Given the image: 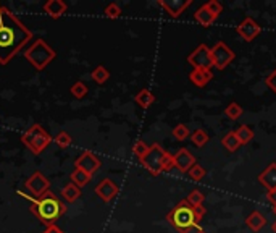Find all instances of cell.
I'll list each match as a JSON object with an SVG mask.
<instances>
[{
  "mask_svg": "<svg viewBox=\"0 0 276 233\" xmlns=\"http://www.w3.org/2000/svg\"><path fill=\"white\" fill-rule=\"evenodd\" d=\"M32 31L3 5H0V65H6L32 39Z\"/></svg>",
  "mask_w": 276,
  "mask_h": 233,
  "instance_id": "6da1fadb",
  "label": "cell"
},
{
  "mask_svg": "<svg viewBox=\"0 0 276 233\" xmlns=\"http://www.w3.org/2000/svg\"><path fill=\"white\" fill-rule=\"evenodd\" d=\"M31 212L45 227H52L61 216H65L66 206L58 200L57 194H53L49 190L42 196L34 198L31 202Z\"/></svg>",
  "mask_w": 276,
  "mask_h": 233,
  "instance_id": "7a4b0ae2",
  "label": "cell"
},
{
  "mask_svg": "<svg viewBox=\"0 0 276 233\" xmlns=\"http://www.w3.org/2000/svg\"><path fill=\"white\" fill-rule=\"evenodd\" d=\"M167 220L171 227L178 230V233H189L194 227L199 228V222L196 220L194 209H192V206L186 200L179 201L175 208L168 212Z\"/></svg>",
  "mask_w": 276,
  "mask_h": 233,
  "instance_id": "3957f363",
  "label": "cell"
},
{
  "mask_svg": "<svg viewBox=\"0 0 276 233\" xmlns=\"http://www.w3.org/2000/svg\"><path fill=\"white\" fill-rule=\"evenodd\" d=\"M55 57H57V52H55L44 39H36L24 52V58L29 62L37 72L45 70L47 65H50V62L55 60Z\"/></svg>",
  "mask_w": 276,
  "mask_h": 233,
  "instance_id": "277c9868",
  "label": "cell"
},
{
  "mask_svg": "<svg viewBox=\"0 0 276 233\" xmlns=\"http://www.w3.org/2000/svg\"><path fill=\"white\" fill-rule=\"evenodd\" d=\"M50 134L45 132L42 125H32L29 130H26V133L21 136V142L31 150L32 154H40L42 150L50 144Z\"/></svg>",
  "mask_w": 276,
  "mask_h": 233,
  "instance_id": "5b68a950",
  "label": "cell"
},
{
  "mask_svg": "<svg viewBox=\"0 0 276 233\" xmlns=\"http://www.w3.org/2000/svg\"><path fill=\"white\" fill-rule=\"evenodd\" d=\"M167 154V150H165L160 144H152L147 150V154L141 159V164L144 167L147 168V172L150 175H160L162 174V164H163V157Z\"/></svg>",
  "mask_w": 276,
  "mask_h": 233,
  "instance_id": "8992f818",
  "label": "cell"
},
{
  "mask_svg": "<svg viewBox=\"0 0 276 233\" xmlns=\"http://www.w3.org/2000/svg\"><path fill=\"white\" fill-rule=\"evenodd\" d=\"M188 64L192 65L194 70H212V66H213L212 50L205 44H201L189 54Z\"/></svg>",
  "mask_w": 276,
  "mask_h": 233,
  "instance_id": "52a82bcc",
  "label": "cell"
},
{
  "mask_svg": "<svg viewBox=\"0 0 276 233\" xmlns=\"http://www.w3.org/2000/svg\"><path fill=\"white\" fill-rule=\"evenodd\" d=\"M210 50H212L213 66H217L218 70H225V68L234 60V57H236L234 56V52L225 42H222V40L213 46Z\"/></svg>",
  "mask_w": 276,
  "mask_h": 233,
  "instance_id": "ba28073f",
  "label": "cell"
},
{
  "mask_svg": "<svg viewBox=\"0 0 276 233\" xmlns=\"http://www.w3.org/2000/svg\"><path fill=\"white\" fill-rule=\"evenodd\" d=\"M100 160H99V157L95 156L94 152H91V150H84L78 159H76V162H74V167L76 168H79V170H82V172H86V174H89V175H94L97 170L100 168Z\"/></svg>",
  "mask_w": 276,
  "mask_h": 233,
  "instance_id": "9c48e42d",
  "label": "cell"
},
{
  "mask_svg": "<svg viewBox=\"0 0 276 233\" xmlns=\"http://www.w3.org/2000/svg\"><path fill=\"white\" fill-rule=\"evenodd\" d=\"M26 188L34 194V198L42 196L45 191H49L50 188V182L44 176V174L40 172H34L29 178L26 180Z\"/></svg>",
  "mask_w": 276,
  "mask_h": 233,
  "instance_id": "30bf717a",
  "label": "cell"
},
{
  "mask_svg": "<svg viewBox=\"0 0 276 233\" xmlns=\"http://www.w3.org/2000/svg\"><path fill=\"white\" fill-rule=\"evenodd\" d=\"M260 31H262V28L259 26V23L251 16H246L236 28V32L244 40H247V42H251V40H254L255 38H257L260 34Z\"/></svg>",
  "mask_w": 276,
  "mask_h": 233,
  "instance_id": "8fae6325",
  "label": "cell"
},
{
  "mask_svg": "<svg viewBox=\"0 0 276 233\" xmlns=\"http://www.w3.org/2000/svg\"><path fill=\"white\" fill-rule=\"evenodd\" d=\"M158 5H160L171 18H179L192 5V0H160Z\"/></svg>",
  "mask_w": 276,
  "mask_h": 233,
  "instance_id": "7c38bea8",
  "label": "cell"
},
{
  "mask_svg": "<svg viewBox=\"0 0 276 233\" xmlns=\"http://www.w3.org/2000/svg\"><path fill=\"white\" fill-rule=\"evenodd\" d=\"M95 194H97L103 202H110L112 200H115L116 194H118V186L113 180L110 178H103V180L95 186Z\"/></svg>",
  "mask_w": 276,
  "mask_h": 233,
  "instance_id": "4fadbf2b",
  "label": "cell"
},
{
  "mask_svg": "<svg viewBox=\"0 0 276 233\" xmlns=\"http://www.w3.org/2000/svg\"><path fill=\"white\" fill-rule=\"evenodd\" d=\"M173 157H175V168H178L181 174L189 172V168L194 166V164H197L196 157L186 148H181L179 150H176V154Z\"/></svg>",
  "mask_w": 276,
  "mask_h": 233,
  "instance_id": "5bb4252c",
  "label": "cell"
},
{
  "mask_svg": "<svg viewBox=\"0 0 276 233\" xmlns=\"http://www.w3.org/2000/svg\"><path fill=\"white\" fill-rule=\"evenodd\" d=\"M259 182L267 191H272L276 188V162L270 164V166L259 175Z\"/></svg>",
  "mask_w": 276,
  "mask_h": 233,
  "instance_id": "9a60e30c",
  "label": "cell"
},
{
  "mask_svg": "<svg viewBox=\"0 0 276 233\" xmlns=\"http://www.w3.org/2000/svg\"><path fill=\"white\" fill-rule=\"evenodd\" d=\"M42 8L52 20H58L61 15H65L66 13L68 6L65 2H61V0H47Z\"/></svg>",
  "mask_w": 276,
  "mask_h": 233,
  "instance_id": "2e32d148",
  "label": "cell"
},
{
  "mask_svg": "<svg viewBox=\"0 0 276 233\" xmlns=\"http://www.w3.org/2000/svg\"><path fill=\"white\" fill-rule=\"evenodd\" d=\"M213 73L212 70H192L189 73V80L192 81V84H196L197 88H204L212 81Z\"/></svg>",
  "mask_w": 276,
  "mask_h": 233,
  "instance_id": "e0dca14e",
  "label": "cell"
},
{
  "mask_svg": "<svg viewBox=\"0 0 276 233\" xmlns=\"http://www.w3.org/2000/svg\"><path fill=\"white\" fill-rule=\"evenodd\" d=\"M246 225L252 232L257 233L267 225V218H265V216H262L259 210H254V212H251V216L246 218Z\"/></svg>",
  "mask_w": 276,
  "mask_h": 233,
  "instance_id": "ac0fdd59",
  "label": "cell"
},
{
  "mask_svg": "<svg viewBox=\"0 0 276 233\" xmlns=\"http://www.w3.org/2000/svg\"><path fill=\"white\" fill-rule=\"evenodd\" d=\"M134 100H136V104L141 106L142 108H149L155 102V96L152 94L149 89H141V91L136 94Z\"/></svg>",
  "mask_w": 276,
  "mask_h": 233,
  "instance_id": "d6986e66",
  "label": "cell"
},
{
  "mask_svg": "<svg viewBox=\"0 0 276 233\" xmlns=\"http://www.w3.org/2000/svg\"><path fill=\"white\" fill-rule=\"evenodd\" d=\"M194 18H196L197 22L204 26V28H209V26H210V24L217 20V18L213 16L209 10H207V6H205V5H202L201 8H199V10L194 13Z\"/></svg>",
  "mask_w": 276,
  "mask_h": 233,
  "instance_id": "ffe728a7",
  "label": "cell"
},
{
  "mask_svg": "<svg viewBox=\"0 0 276 233\" xmlns=\"http://www.w3.org/2000/svg\"><path fill=\"white\" fill-rule=\"evenodd\" d=\"M61 194H63V198L68 201V202H74V201H78L79 200V196L82 194L81 193V188L79 186H76L74 183H68L63 186V190H61Z\"/></svg>",
  "mask_w": 276,
  "mask_h": 233,
  "instance_id": "44dd1931",
  "label": "cell"
},
{
  "mask_svg": "<svg viewBox=\"0 0 276 233\" xmlns=\"http://www.w3.org/2000/svg\"><path fill=\"white\" fill-rule=\"evenodd\" d=\"M234 133H236L238 140L241 142V146L249 144V142L254 140V130L251 126H247V125H241Z\"/></svg>",
  "mask_w": 276,
  "mask_h": 233,
  "instance_id": "7402d4cb",
  "label": "cell"
},
{
  "mask_svg": "<svg viewBox=\"0 0 276 233\" xmlns=\"http://www.w3.org/2000/svg\"><path fill=\"white\" fill-rule=\"evenodd\" d=\"M222 144L225 149H228L230 152H236V150L241 148V142L238 140V136L234 132H230V133H226L223 136V140H222Z\"/></svg>",
  "mask_w": 276,
  "mask_h": 233,
  "instance_id": "603a6c76",
  "label": "cell"
},
{
  "mask_svg": "<svg viewBox=\"0 0 276 233\" xmlns=\"http://www.w3.org/2000/svg\"><path fill=\"white\" fill-rule=\"evenodd\" d=\"M70 180H71V183L76 184V186L82 188V186H86V184L92 180V176L89 174H86V172H82V170H79V168H74L73 174L70 175Z\"/></svg>",
  "mask_w": 276,
  "mask_h": 233,
  "instance_id": "cb8c5ba5",
  "label": "cell"
},
{
  "mask_svg": "<svg viewBox=\"0 0 276 233\" xmlns=\"http://www.w3.org/2000/svg\"><path fill=\"white\" fill-rule=\"evenodd\" d=\"M91 78L94 80V83L103 84V83H107V81H108V78H110V72H108L103 65H99V66H95L94 70H92Z\"/></svg>",
  "mask_w": 276,
  "mask_h": 233,
  "instance_id": "d4e9b609",
  "label": "cell"
},
{
  "mask_svg": "<svg viewBox=\"0 0 276 233\" xmlns=\"http://www.w3.org/2000/svg\"><path fill=\"white\" fill-rule=\"evenodd\" d=\"M243 112H244L243 107H241L238 102H231V104H228V107L225 108V115L230 120H238V118H241Z\"/></svg>",
  "mask_w": 276,
  "mask_h": 233,
  "instance_id": "484cf974",
  "label": "cell"
},
{
  "mask_svg": "<svg viewBox=\"0 0 276 233\" xmlns=\"http://www.w3.org/2000/svg\"><path fill=\"white\" fill-rule=\"evenodd\" d=\"M191 141L196 148H204L207 142H209V134H207L204 130H196V132L191 134Z\"/></svg>",
  "mask_w": 276,
  "mask_h": 233,
  "instance_id": "4316f807",
  "label": "cell"
},
{
  "mask_svg": "<svg viewBox=\"0 0 276 233\" xmlns=\"http://www.w3.org/2000/svg\"><path fill=\"white\" fill-rule=\"evenodd\" d=\"M70 92L76 99H84L87 96V92H89V89L84 83H82V81H76V83L70 88Z\"/></svg>",
  "mask_w": 276,
  "mask_h": 233,
  "instance_id": "83f0119b",
  "label": "cell"
},
{
  "mask_svg": "<svg viewBox=\"0 0 276 233\" xmlns=\"http://www.w3.org/2000/svg\"><path fill=\"white\" fill-rule=\"evenodd\" d=\"M53 142H55V144H57L60 149H66V148H70V144L73 142V140H71L70 133H66V132H60V133L53 138Z\"/></svg>",
  "mask_w": 276,
  "mask_h": 233,
  "instance_id": "f1b7e54d",
  "label": "cell"
},
{
  "mask_svg": "<svg viewBox=\"0 0 276 233\" xmlns=\"http://www.w3.org/2000/svg\"><path fill=\"white\" fill-rule=\"evenodd\" d=\"M204 200H205V194L202 193V191H199V190H192L191 193L188 194V198H186V201H188L192 208L204 204Z\"/></svg>",
  "mask_w": 276,
  "mask_h": 233,
  "instance_id": "f546056e",
  "label": "cell"
},
{
  "mask_svg": "<svg viewBox=\"0 0 276 233\" xmlns=\"http://www.w3.org/2000/svg\"><path fill=\"white\" fill-rule=\"evenodd\" d=\"M173 138L178 140V141H184V140H188L191 138V132H189V128L183 125V123H179V125H176L173 128Z\"/></svg>",
  "mask_w": 276,
  "mask_h": 233,
  "instance_id": "4dcf8cb0",
  "label": "cell"
},
{
  "mask_svg": "<svg viewBox=\"0 0 276 233\" xmlns=\"http://www.w3.org/2000/svg\"><path fill=\"white\" fill-rule=\"evenodd\" d=\"M205 174H207V170L201 166V164H194L191 168H189V172H188V175L192 178L194 182H201L202 178L205 176Z\"/></svg>",
  "mask_w": 276,
  "mask_h": 233,
  "instance_id": "1f68e13d",
  "label": "cell"
},
{
  "mask_svg": "<svg viewBox=\"0 0 276 233\" xmlns=\"http://www.w3.org/2000/svg\"><path fill=\"white\" fill-rule=\"evenodd\" d=\"M103 15L110 20H116L121 16V8L118 4H108L105 6V10H103Z\"/></svg>",
  "mask_w": 276,
  "mask_h": 233,
  "instance_id": "d6a6232c",
  "label": "cell"
},
{
  "mask_svg": "<svg viewBox=\"0 0 276 233\" xmlns=\"http://www.w3.org/2000/svg\"><path fill=\"white\" fill-rule=\"evenodd\" d=\"M149 148H150V146H147V142H144V141H137V142H134V146H133V152H134V156L137 157V159L141 160L142 157L147 154Z\"/></svg>",
  "mask_w": 276,
  "mask_h": 233,
  "instance_id": "836d02e7",
  "label": "cell"
},
{
  "mask_svg": "<svg viewBox=\"0 0 276 233\" xmlns=\"http://www.w3.org/2000/svg\"><path fill=\"white\" fill-rule=\"evenodd\" d=\"M205 6H207V10H209L215 18H218L220 15H222V12H223V5L220 4L218 0H210V2L205 4Z\"/></svg>",
  "mask_w": 276,
  "mask_h": 233,
  "instance_id": "e575fe53",
  "label": "cell"
},
{
  "mask_svg": "<svg viewBox=\"0 0 276 233\" xmlns=\"http://www.w3.org/2000/svg\"><path fill=\"white\" fill-rule=\"evenodd\" d=\"M175 167V157L173 154L167 152L163 157V164H162V172H170L171 168Z\"/></svg>",
  "mask_w": 276,
  "mask_h": 233,
  "instance_id": "d590c367",
  "label": "cell"
},
{
  "mask_svg": "<svg viewBox=\"0 0 276 233\" xmlns=\"http://www.w3.org/2000/svg\"><path fill=\"white\" fill-rule=\"evenodd\" d=\"M265 83H267V86L268 88H270L272 89V91L276 94V68H275V70L270 73V74H268V76H267V80H265Z\"/></svg>",
  "mask_w": 276,
  "mask_h": 233,
  "instance_id": "8d00e7d4",
  "label": "cell"
},
{
  "mask_svg": "<svg viewBox=\"0 0 276 233\" xmlns=\"http://www.w3.org/2000/svg\"><path fill=\"white\" fill-rule=\"evenodd\" d=\"M194 209V216H196V220L197 222H201L202 218H204V216H205V208H204V204H201V206H196V208H192Z\"/></svg>",
  "mask_w": 276,
  "mask_h": 233,
  "instance_id": "74e56055",
  "label": "cell"
},
{
  "mask_svg": "<svg viewBox=\"0 0 276 233\" xmlns=\"http://www.w3.org/2000/svg\"><path fill=\"white\" fill-rule=\"evenodd\" d=\"M267 200L270 201L273 206H276V188L272 190V191H268V194H267Z\"/></svg>",
  "mask_w": 276,
  "mask_h": 233,
  "instance_id": "f35d334b",
  "label": "cell"
},
{
  "mask_svg": "<svg viewBox=\"0 0 276 233\" xmlns=\"http://www.w3.org/2000/svg\"><path fill=\"white\" fill-rule=\"evenodd\" d=\"M42 233H63V230L58 228L57 225H52V227H47Z\"/></svg>",
  "mask_w": 276,
  "mask_h": 233,
  "instance_id": "ab89813d",
  "label": "cell"
},
{
  "mask_svg": "<svg viewBox=\"0 0 276 233\" xmlns=\"http://www.w3.org/2000/svg\"><path fill=\"white\" fill-rule=\"evenodd\" d=\"M272 230H273V233H276V220H275L273 225H272Z\"/></svg>",
  "mask_w": 276,
  "mask_h": 233,
  "instance_id": "60d3db41",
  "label": "cell"
},
{
  "mask_svg": "<svg viewBox=\"0 0 276 233\" xmlns=\"http://www.w3.org/2000/svg\"><path fill=\"white\" fill-rule=\"evenodd\" d=\"M196 233H207L205 230H202V228H197V232Z\"/></svg>",
  "mask_w": 276,
  "mask_h": 233,
  "instance_id": "b9f144b4",
  "label": "cell"
},
{
  "mask_svg": "<svg viewBox=\"0 0 276 233\" xmlns=\"http://www.w3.org/2000/svg\"><path fill=\"white\" fill-rule=\"evenodd\" d=\"M273 212H275V216H276V206H275V208H273Z\"/></svg>",
  "mask_w": 276,
  "mask_h": 233,
  "instance_id": "7bdbcfd3",
  "label": "cell"
}]
</instances>
